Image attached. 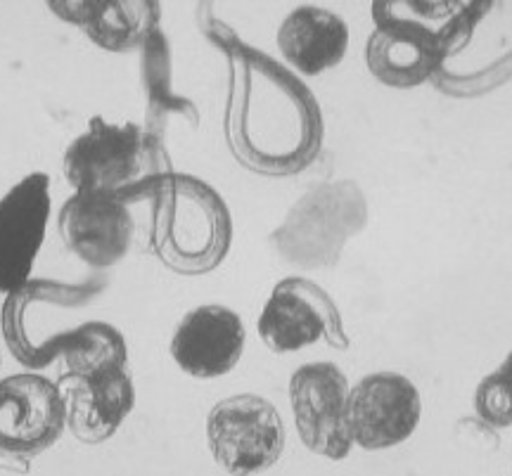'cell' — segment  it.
Here are the masks:
<instances>
[{
    "instance_id": "cell-1",
    "label": "cell",
    "mask_w": 512,
    "mask_h": 476,
    "mask_svg": "<svg viewBox=\"0 0 512 476\" xmlns=\"http://www.w3.org/2000/svg\"><path fill=\"white\" fill-rule=\"evenodd\" d=\"M228 57L223 131L242 169L268 178L297 176L323 150V112L311 88L264 50L235 43Z\"/></svg>"
},
{
    "instance_id": "cell-2",
    "label": "cell",
    "mask_w": 512,
    "mask_h": 476,
    "mask_svg": "<svg viewBox=\"0 0 512 476\" xmlns=\"http://www.w3.org/2000/svg\"><path fill=\"white\" fill-rule=\"evenodd\" d=\"M150 249L178 275H207L226 261L233 244V216L207 180L166 173L150 192Z\"/></svg>"
},
{
    "instance_id": "cell-3",
    "label": "cell",
    "mask_w": 512,
    "mask_h": 476,
    "mask_svg": "<svg viewBox=\"0 0 512 476\" xmlns=\"http://www.w3.org/2000/svg\"><path fill=\"white\" fill-rule=\"evenodd\" d=\"M171 171L162 140L138 124H110L102 117L88 121L62 157V173L74 192H107L126 204L150 199L157 180Z\"/></svg>"
},
{
    "instance_id": "cell-4",
    "label": "cell",
    "mask_w": 512,
    "mask_h": 476,
    "mask_svg": "<svg viewBox=\"0 0 512 476\" xmlns=\"http://www.w3.org/2000/svg\"><path fill=\"white\" fill-rule=\"evenodd\" d=\"M491 5H458L441 27L401 15L394 3H373L375 29L366 45L368 72L389 88H415L432 81L448 57L463 50L472 29Z\"/></svg>"
},
{
    "instance_id": "cell-5",
    "label": "cell",
    "mask_w": 512,
    "mask_h": 476,
    "mask_svg": "<svg viewBox=\"0 0 512 476\" xmlns=\"http://www.w3.org/2000/svg\"><path fill=\"white\" fill-rule=\"evenodd\" d=\"M368 225V199L354 180H330L304 192L268 242L290 266L335 268L351 237Z\"/></svg>"
},
{
    "instance_id": "cell-6",
    "label": "cell",
    "mask_w": 512,
    "mask_h": 476,
    "mask_svg": "<svg viewBox=\"0 0 512 476\" xmlns=\"http://www.w3.org/2000/svg\"><path fill=\"white\" fill-rule=\"evenodd\" d=\"M207 443L211 458L223 472L230 476L261 474L283 458V417L264 396H228L209 410Z\"/></svg>"
},
{
    "instance_id": "cell-7",
    "label": "cell",
    "mask_w": 512,
    "mask_h": 476,
    "mask_svg": "<svg viewBox=\"0 0 512 476\" xmlns=\"http://www.w3.org/2000/svg\"><path fill=\"white\" fill-rule=\"evenodd\" d=\"M256 330L273 353H294L318 342L337 351L349 349L335 299L316 282L299 275L280 280L273 287L266 306L261 308Z\"/></svg>"
},
{
    "instance_id": "cell-8",
    "label": "cell",
    "mask_w": 512,
    "mask_h": 476,
    "mask_svg": "<svg viewBox=\"0 0 512 476\" xmlns=\"http://www.w3.org/2000/svg\"><path fill=\"white\" fill-rule=\"evenodd\" d=\"M67 429L62 387L36 372L0 379V460L29 462Z\"/></svg>"
},
{
    "instance_id": "cell-9",
    "label": "cell",
    "mask_w": 512,
    "mask_h": 476,
    "mask_svg": "<svg viewBox=\"0 0 512 476\" xmlns=\"http://www.w3.org/2000/svg\"><path fill=\"white\" fill-rule=\"evenodd\" d=\"M349 379L335 363H306L290 377V405L299 439L313 455L349 458Z\"/></svg>"
},
{
    "instance_id": "cell-10",
    "label": "cell",
    "mask_w": 512,
    "mask_h": 476,
    "mask_svg": "<svg viewBox=\"0 0 512 476\" xmlns=\"http://www.w3.org/2000/svg\"><path fill=\"white\" fill-rule=\"evenodd\" d=\"M420 417L418 389L399 372H373L349 391L351 439L370 453L411 439Z\"/></svg>"
},
{
    "instance_id": "cell-11",
    "label": "cell",
    "mask_w": 512,
    "mask_h": 476,
    "mask_svg": "<svg viewBox=\"0 0 512 476\" xmlns=\"http://www.w3.org/2000/svg\"><path fill=\"white\" fill-rule=\"evenodd\" d=\"M64 247L95 270L117 266L131 252L133 223L124 199L107 192H74L57 214Z\"/></svg>"
},
{
    "instance_id": "cell-12",
    "label": "cell",
    "mask_w": 512,
    "mask_h": 476,
    "mask_svg": "<svg viewBox=\"0 0 512 476\" xmlns=\"http://www.w3.org/2000/svg\"><path fill=\"white\" fill-rule=\"evenodd\" d=\"M50 218L48 173H29L0 197V292L22 289L46 240Z\"/></svg>"
},
{
    "instance_id": "cell-13",
    "label": "cell",
    "mask_w": 512,
    "mask_h": 476,
    "mask_svg": "<svg viewBox=\"0 0 512 476\" xmlns=\"http://www.w3.org/2000/svg\"><path fill=\"white\" fill-rule=\"evenodd\" d=\"M247 332L233 308L204 304L185 313L171 337V358L185 375L216 379L240 363Z\"/></svg>"
},
{
    "instance_id": "cell-14",
    "label": "cell",
    "mask_w": 512,
    "mask_h": 476,
    "mask_svg": "<svg viewBox=\"0 0 512 476\" xmlns=\"http://www.w3.org/2000/svg\"><path fill=\"white\" fill-rule=\"evenodd\" d=\"M48 10L107 53L140 50L162 19L155 0H53Z\"/></svg>"
},
{
    "instance_id": "cell-15",
    "label": "cell",
    "mask_w": 512,
    "mask_h": 476,
    "mask_svg": "<svg viewBox=\"0 0 512 476\" xmlns=\"http://www.w3.org/2000/svg\"><path fill=\"white\" fill-rule=\"evenodd\" d=\"M64 382H69V389L62 391L67 403V429L86 446L110 441L136 408V387L128 370L88 379H62L57 384Z\"/></svg>"
},
{
    "instance_id": "cell-16",
    "label": "cell",
    "mask_w": 512,
    "mask_h": 476,
    "mask_svg": "<svg viewBox=\"0 0 512 476\" xmlns=\"http://www.w3.org/2000/svg\"><path fill=\"white\" fill-rule=\"evenodd\" d=\"M278 48L294 72L318 76L344 60L349 50V27L335 12L302 5L280 24Z\"/></svg>"
},
{
    "instance_id": "cell-17",
    "label": "cell",
    "mask_w": 512,
    "mask_h": 476,
    "mask_svg": "<svg viewBox=\"0 0 512 476\" xmlns=\"http://www.w3.org/2000/svg\"><path fill=\"white\" fill-rule=\"evenodd\" d=\"M140 79H143L145 93L143 128L152 138L164 143L166 126H169V119L174 114L185 117L195 128L200 126V112H197L195 102H190L174 90V81H171V48L169 38L164 36L162 29H157L140 48Z\"/></svg>"
},
{
    "instance_id": "cell-18",
    "label": "cell",
    "mask_w": 512,
    "mask_h": 476,
    "mask_svg": "<svg viewBox=\"0 0 512 476\" xmlns=\"http://www.w3.org/2000/svg\"><path fill=\"white\" fill-rule=\"evenodd\" d=\"M62 360L67 368L62 379H88L126 370L128 349L124 334L114 325L100 323V320L76 327L72 351Z\"/></svg>"
},
{
    "instance_id": "cell-19",
    "label": "cell",
    "mask_w": 512,
    "mask_h": 476,
    "mask_svg": "<svg viewBox=\"0 0 512 476\" xmlns=\"http://www.w3.org/2000/svg\"><path fill=\"white\" fill-rule=\"evenodd\" d=\"M512 76V53L505 55L503 60H498L496 64H491L489 69L477 74H465V76H456L451 72H446V67L434 76L432 83L439 93L451 95V98H477V95L489 93L498 86H503Z\"/></svg>"
},
{
    "instance_id": "cell-20",
    "label": "cell",
    "mask_w": 512,
    "mask_h": 476,
    "mask_svg": "<svg viewBox=\"0 0 512 476\" xmlns=\"http://www.w3.org/2000/svg\"><path fill=\"white\" fill-rule=\"evenodd\" d=\"M475 410L482 422L494 429L512 424V387L503 368L486 375L475 391Z\"/></svg>"
},
{
    "instance_id": "cell-21",
    "label": "cell",
    "mask_w": 512,
    "mask_h": 476,
    "mask_svg": "<svg viewBox=\"0 0 512 476\" xmlns=\"http://www.w3.org/2000/svg\"><path fill=\"white\" fill-rule=\"evenodd\" d=\"M458 432L460 436H465V439H477V443L484 441V446L498 448L496 429L489 427V424L482 420H477V417H465V420H460Z\"/></svg>"
},
{
    "instance_id": "cell-22",
    "label": "cell",
    "mask_w": 512,
    "mask_h": 476,
    "mask_svg": "<svg viewBox=\"0 0 512 476\" xmlns=\"http://www.w3.org/2000/svg\"><path fill=\"white\" fill-rule=\"evenodd\" d=\"M501 368H503L505 377H508V382H510V387H512V351H510V356L505 358V363L501 365Z\"/></svg>"
}]
</instances>
